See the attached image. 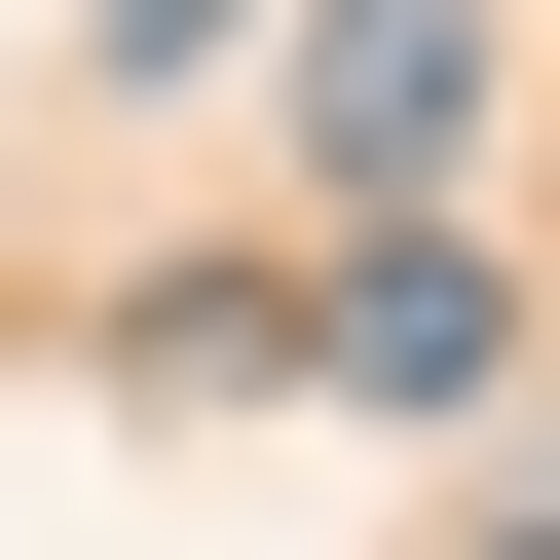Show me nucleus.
Segmentation results:
<instances>
[{"instance_id": "f257e3e1", "label": "nucleus", "mask_w": 560, "mask_h": 560, "mask_svg": "<svg viewBox=\"0 0 560 560\" xmlns=\"http://www.w3.org/2000/svg\"><path fill=\"white\" fill-rule=\"evenodd\" d=\"M300 113H337V187H448L486 150V0H300Z\"/></svg>"}, {"instance_id": "f03ea898", "label": "nucleus", "mask_w": 560, "mask_h": 560, "mask_svg": "<svg viewBox=\"0 0 560 560\" xmlns=\"http://www.w3.org/2000/svg\"><path fill=\"white\" fill-rule=\"evenodd\" d=\"M300 374H337V411H486V374H523V300H486V261H448V224H374Z\"/></svg>"}, {"instance_id": "7ed1b4c3", "label": "nucleus", "mask_w": 560, "mask_h": 560, "mask_svg": "<svg viewBox=\"0 0 560 560\" xmlns=\"http://www.w3.org/2000/svg\"><path fill=\"white\" fill-rule=\"evenodd\" d=\"M523 523H560V486H523Z\"/></svg>"}]
</instances>
